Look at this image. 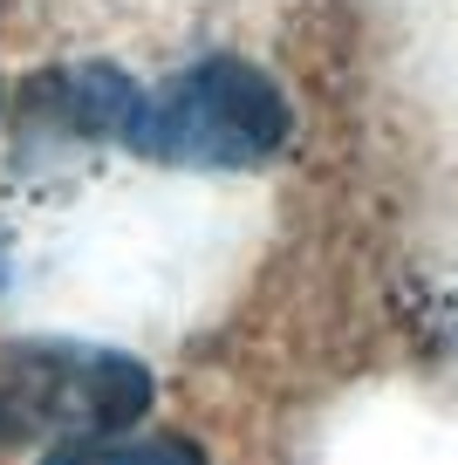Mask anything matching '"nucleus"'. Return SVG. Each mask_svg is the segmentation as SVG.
Instances as JSON below:
<instances>
[{"label":"nucleus","instance_id":"3","mask_svg":"<svg viewBox=\"0 0 458 465\" xmlns=\"http://www.w3.org/2000/svg\"><path fill=\"white\" fill-rule=\"evenodd\" d=\"M42 465H205V451L185 438H69Z\"/></svg>","mask_w":458,"mask_h":465},{"label":"nucleus","instance_id":"4","mask_svg":"<svg viewBox=\"0 0 458 465\" xmlns=\"http://www.w3.org/2000/svg\"><path fill=\"white\" fill-rule=\"evenodd\" d=\"M0 261H7V247H0Z\"/></svg>","mask_w":458,"mask_h":465},{"label":"nucleus","instance_id":"2","mask_svg":"<svg viewBox=\"0 0 458 465\" xmlns=\"http://www.w3.org/2000/svg\"><path fill=\"white\" fill-rule=\"evenodd\" d=\"M151 370L124 349L83 342H21L0 356V424L7 431L116 438L151 411Z\"/></svg>","mask_w":458,"mask_h":465},{"label":"nucleus","instance_id":"1","mask_svg":"<svg viewBox=\"0 0 458 465\" xmlns=\"http://www.w3.org/2000/svg\"><path fill=\"white\" fill-rule=\"evenodd\" d=\"M294 131L287 96L254 69V62L213 55L185 69L172 89L144 96L130 116L124 144L158 164H199V172H246L267 164Z\"/></svg>","mask_w":458,"mask_h":465}]
</instances>
